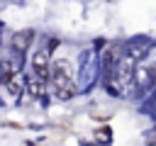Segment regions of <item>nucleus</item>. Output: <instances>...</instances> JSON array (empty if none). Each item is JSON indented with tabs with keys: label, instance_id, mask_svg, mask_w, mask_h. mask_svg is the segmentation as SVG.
Here are the masks:
<instances>
[{
	"label": "nucleus",
	"instance_id": "1",
	"mask_svg": "<svg viewBox=\"0 0 156 146\" xmlns=\"http://www.w3.org/2000/svg\"><path fill=\"white\" fill-rule=\"evenodd\" d=\"M51 88H54V95L58 100H71L76 95V83H73V75L68 71V61H56L51 66V78H49Z\"/></svg>",
	"mask_w": 156,
	"mask_h": 146
},
{
	"label": "nucleus",
	"instance_id": "2",
	"mask_svg": "<svg viewBox=\"0 0 156 146\" xmlns=\"http://www.w3.org/2000/svg\"><path fill=\"white\" fill-rule=\"evenodd\" d=\"M32 68H34V75L41 78V80H49L51 78V63H49V51L41 49L32 56Z\"/></svg>",
	"mask_w": 156,
	"mask_h": 146
},
{
	"label": "nucleus",
	"instance_id": "3",
	"mask_svg": "<svg viewBox=\"0 0 156 146\" xmlns=\"http://www.w3.org/2000/svg\"><path fill=\"white\" fill-rule=\"evenodd\" d=\"M132 78H134V61H132V56H127V58L117 61V68H115V78L112 80H117L122 88H127L132 83Z\"/></svg>",
	"mask_w": 156,
	"mask_h": 146
},
{
	"label": "nucleus",
	"instance_id": "4",
	"mask_svg": "<svg viewBox=\"0 0 156 146\" xmlns=\"http://www.w3.org/2000/svg\"><path fill=\"white\" fill-rule=\"evenodd\" d=\"M32 39H34V32H32V29H22V32H15V34H12V49L22 54V51H24V49L32 44Z\"/></svg>",
	"mask_w": 156,
	"mask_h": 146
},
{
	"label": "nucleus",
	"instance_id": "5",
	"mask_svg": "<svg viewBox=\"0 0 156 146\" xmlns=\"http://www.w3.org/2000/svg\"><path fill=\"white\" fill-rule=\"evenodd\" d=\"M27 90H29L34 97H41V95H44V90H46V80H41V78H37V75H34V78H29V80H27Z\"/></svg>",
	"mask_w": 156,
	"mask_h": 146
}]
</instances>
